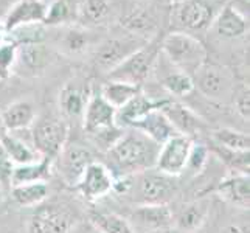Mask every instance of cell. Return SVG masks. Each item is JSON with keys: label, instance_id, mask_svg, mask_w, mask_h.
<instances>
[{"label": "cell", "instance_id": "obj_1", "mask_svg": "<svg viewBox=\"0 0 250 233\" xmlns=\"http://www.w3.org/2000/svg\"><path fill=\"white\" fill-rule=\"evenodd\" d=\"M160 146L137 129L123 132L110 146L109 157L112 165L123 172V176L145 172L156 167Z\"/></svg>", "mask_w": 250, "mask_h": 233}, {"label": "cell", "instance_id": "obj_2", "mask_svg": "<svg viewBox=\"0 0 250 233\" xmlns=\"http://www.w3.org/2000/svg\"><path fill=\"white\" fill-rule=\"evenodd\" d=\"M160 51L177 70L193 76L207 61V48L193 34L185 31H171L162 38Z\"/></svg>", "mask_w": 250, "mask_h": 233}, {"label": "cell", "instance_id": "obj_3", "mask_svg": "<svg viewBox=\"0 0 250 233\" xmlns=\"http://www.w3.org/2000/svg\"><path fill=\"white\" fill-rule=\"evenodd\" d=\"M115 117L117 109L112 107L100 93L92 95L89 98L83 114L84 132L95 137L97 143H100L107 151L125 132L123 127L117 125Z\"/></svg>", "mask_w": 250, "mask_h": 233}, {"label": "cell", "instance_id": "obj_4", "mask_svg": "<svg viewBox=\"0 0 250 233\" xmlns=\"http://www.w3.org/2000/svg\"><path fill=\"white\" fill-rule=\"evenodd\" d=\"M160 42H162V36L156 34L154 39L146 42L143 47H140L131 56L126 58L118 67L109 72L107 78L112 81L143 85V83L148 80L149 73L154 70V65L159 61Z\"/></svg>", "mask_w": 250, "mask_h": 233}, {"label": "cell", "instance_id": "obj_5", "mask_svg": "<svg viewBox=\"0 0 250 233\" xmlns=\"http://www.w3.org/2000/svg\"><path fill=\"white\" fill-rule=\"evenodd\" d=\"M31 143L41 157L56 159L59 152L64 149L68 139V125L65 120L45 115L36 118L31 126Z\"/></svg>", "mask_w": 250, "mask_h": 233}, {"label": "cell", "instance_id": "obj_6", "mask_svg": "<svg viewBox=\"0 0 250 233\" xmlns=\"http://www.w3.org/2000/svg\"><path fill=\"white\" fill-rule=\"evenodd\" d=\"M193 83L194 89L199 90L205 98H208L214 103H229L235 97V81L231 73L226 67L204 63L194 72Z\"/></svg>", "mask_w": 250, "mask_h": 233}, {"label": "cell", "instance_id": "obj_7", "mask_svg": "<svg viewBox=\"0 0 250 233\" xmlns=\"http://www.w3.org/2000/svg\"><path fill=\"white\" fill-rule=\"evenodd\" d=\"M174 6V19L180 28L202 31L211 27L214 17L224 5H216L214 0H180Z\"/></svg>", "mask_w": 250, "mask_h": 233}, {"label": "cell", "instance_id": "obj_8", "mask_svg": "<svg viewBox=\"0 0 250 233\" xmlns=\"http://www.w3.org/2000/svg\"><path fill=\"white\" fill-rule=\"evenodd\" d=\"M145 44H146L145 39L131 36V34H126L123 38L106 39L95 50L93 63L100 70L109 73Z\"/></svg>", "mask_w": 250, "mask_h": 233}, {"label": "cell", "instance_id": "obj_9", "mask_svg": "<svg viewBox=\"0 0 250 233\" xmlns=\"http://www.w3.org/2000/svg\"><path fill=\"white\" fill-rule=\"evenodd\" d=\"M193 146V140L185 135H174L163 145H160L156 159V168L162 174L176 177L182 174L187 167L188 154Z\"/></svg>", "mask_w": 250, "mask_h": 233}, {"label": "cell", "instance_id": "obj_10", "mask_svg": "<svg viewBox=\"0 0 250 233\" xmlns=\"http://www.w3.org/2000/svg\"><path fill=\"white\" fill-rule=\"evenodd\" d=\"M174 177L152 172L151 169L142 172L139 182V202L140 205H154V204H168L176 193Z\"/></svg>", "mask_w": 250, "mask_h": 233}, {"label": "cell", "instance_id": "obj_11", "mask_svg": "<svg viewBox=\"0 0 250 233\" xmlns=\"http://www.w3.org/2000/svg\"><path fill=\"white\" fill-rule=\"evenodd\" d=\"M75 219L67 210L55 205L42 207L28 219V233H70Z\"/></svg>", "mask_w": 250, "mask_h": 233}, {"label": "cell", "instance_id": "obj_12", "mask_svg": "<svg viewBox=\"0 0 250 233\" xmlns=\"http://www.w3.org/2000/svg\"><path fill=\"white\" fill-rule=\"evenodd\" d=\"M59 176L67 185L76 187L81 180L84 171L93 162L92 152L81 145L64 146V149L59 152Z\"/></svg>", "mask_w": 250, "mask_h": 233}, {"label": "cell", "instance_id": "obj_13", "mask_svg": "<svg viewBox=\"0 0 250 233\" xmlns=\"http://www.w3.org/2000/svg\"><path fill=\"white\" fill-rule=\"evenodd\" d=\"M114 180L115 179L107 167L93 160L84 171L76 188L87 201H97L114 190Z\"/></svg>", "mask_w": 250, "mask_h": 233}, {"label": "cell", "instance_id": "obj_14", "mask_svg": "<svg viewBox=\"0 0 250 233\" xmlns=\"http://www.w3.org/2000/svg\"><path fill=\"white\" fill-rule=\"evenodd\" d=\"M48 10L45 0H19L16 2L3 19V28L6 36L16 28L31 23H44Z\"/></svg>", "mask_w": 250, "mask_h": 233}, {"label": "cell", "instance_id": "obj_15", "mask_svg": "<svg viewBox=\"0 0 250 233\" xmlns=\"http://www.w3.org/2000/svg\"><path fill=\"white\" fill-rule=\"evenodd\" d=\"M216 193L221 199L238 209L249 210L250 205V177L243 172L226 176L218 184Z\"/></svg>", "mask_w": 250, "mask_h": 233}, {"label": "cell", "instance_id": "obj_16", "mask_svg": "<svg viewBox=\"0 0 250 233\" xmlns=\"http://www.w3.org/2000/svg\"><path fill=\"white\" fill-rule=\"evenodd\" d=\"M36 122V107L28 100L11 103L0 112V125L6 132L27 131Z\"/></svg>", "mask_w": 250, "mask_h": 233}, {"label": "cell", "instance_id": "obj_17", "mask_svg": "<svg viewBox=\"0 0 250 233\" xmlns=\"http://www.w3.org/2000/svg\"><path fill=\"white\" fill-rule=\"evenodd\" d=\"M131 127L140 131L142 134L148 137V139H151L154 143H157L159 146L163 145L167 140H169L171 137L177 135V131L172 127L169 120L165 117V114H163L160 109L146 114L145 117H142L139 120V122H135Z\"/></svg>", "mask_w": 250, "mask_h": 233}, {"label": "cell", "instance_id": "obj_18", "mask_svg": "<svg viewBox=\"0 0 250 233\" xmlns=\"http://www.w3.org/2000/svg\"><path fill=\"white\" fill-rule=\"evenodd\" d=\"M213 31L219 34L221 38L226 39H236L244 36L249 30V19L241 16L236 10H233L229 2L224 3V6L219 10V13L214 17L211 23Z\"/></svg>", "mask_w": 250, "mask_h": 233}, {"label": "cell", "instance_id": "obj_19", "mask_svg": "<svg viewBox=\"0 0 250 233\" xmlns=\"http://www.w3.org/2000/svg\"><path fill=\"white\" fill-rule=\"evenodd\" d=\"M160 110L169 120V123L177 131V134L191 139V135L201 131L202 120L191 109L185 107L184 105H179V103L169 100Z\"/></svg>", "mask_w": 250, "mask_h": 233}, {"label": "cell", "instance_id": "obj_20", "mask_svg": "<svg viewBox=\"0 0 250 233\" xmlns=\"http://www.w3.org/2000/svg\"><path fill=\"white\" fill-rule=\"evenodd\" d=\"M132 216L137 224L149 230H168L174 226V212L168 204L139 205Z\"/></svg>", "mask_w": 250, "mask_h": 233}, {"label": "cell", "instance_id": "obj_21", "mask_svg": "<svg viewBox=\"0 0 250 233\" xmlns=\"http://www.w3.org/2000/svg\"><path fill=\"white\" fill-rule=\"evenodd\" d=\"M169 100H152L151 97H146L142 92L127 103L126 106L117 110V125L122 126H132L135 122H139L142 117L149 114L152 110H159L167 105Z\"/></svg>", "mask_w": 250, "mask_h": 233}, {"label": "cell", "instance_id": "obj_22", "mask_svg": "<svg viewBox=\"0 0 250 233\" xmlns=\"http://www.w3.org/2000/svg\"><path fill=\"white\" fill-rule=\"evenodd\" d=\"M122 27L131 36L145 39L157 28V19L154 13L146 6H134L122 16Z\"/></svg>", "mask_w": 250, "mask_h": 233}, {"label": "cell", "instance_id": "obj_23", "mask_svg": "<svg viewBox=\"0 0 250 233\" xmlns=\"http://www.w3.org/2000/svg\"><path fill=\"white\" fill-rule=\"evenodd\" d=\"M50 51L42 44H23L17 45L14 68L22 70L21 73L36 75L48 65Z\"/></svg>", "mask_w": 250, "mask_h": 233}, {"label": "cell", "instance_id": "obj_24", "mask_svg": "<svg viewBox=\"0 0 250 233\" xmlns=\"http://www.w3.org/2000/svg\"><path fill=\"white\" fill-rule=\"evenodd\" d=\"M210 213V201L199 199L185 204L179 210L177 214H174V226L182 232H196L199 230Z\"/></svg>", "mask_w": 250, "mask_h": 233}, {"label": "cell", "instance_id": "obj_25", "mask_svg": "<svg viewBox=\"0 0 250 233\" xmlns=\"http://www.w3.org/2000/svg\"><path fill=\"white\" fill-rule=\"evenodd\" d=\"M0 145H2L3 151L10 157V160L14 163V167L19 165H28V163L38 162L42 157L38 154V151L33 148V145L22 140L13 132L3 131L0 135Z\"/></svg>", "mask_w": 250, "mask_h": 233}, {"label": "cell", "instance_id": "obj_26", "mask_svg": "<svg viewBox=\"0 0 250 233\" xmlns=\"http://www.w3.org/2000/svg\"><path fill=\"white\" fill-rule=\"evenodd\" d=\"M90 97H87V92L78 83L70 81L67 83L61 93H59V107L62 114L70 118L83 117L84 109L87 106V101Z\"/></svg>", "mask_w": 250, "mask_h": 233}, {"label": "cell", "instance_id": "obj_27", "mask_svg": "<svg viewBox=\"0 0 250 233\" xmlns=\"http://www.w3.org/2000/svg\"><path fill=\"white\" fill-rule=\"evenodd\" d=\"M51 162H53L51 159L42 157L41 160L28 163V165L14 167L13 176H11V187L22 185V184H31V182H45L50 177Z\"/></svg>", "mask_w": 250, "mask_h": 233}, {"label": "cell", "instance_id": "obj_28", "mask_svg": "<svg viewBox=\"0 0 250 233\" xmlns=\"http://www.w3.org/2000/svg\"><path fill=\"white\" fill-rule=\"evenodd\" d=\"M142 92V85L129 84V83H122V81H112L109 80L101 85L100 95L104 98L109 105L114 109H122L131 101L135 95Z\"/></svg>", "mask_w": 250, "mask_h": 233}, {"label": "cell", "instance_id": "obj_29", "mask_svg": "<svg viewBox=\"0 0 250 233\" xmlns=\"http://www.w3.org/2000/svg\"><path fill=\"white\" fill-rule=\"evenodd\" d=\"M48 185L45 182H31L11 187V197L21 207H38L48 197Z\"/></svg>", "mask_w": 250, "mask_h": 233}, {"label": "cell", "instance_id": "obj_30", "mask_svg": "<svg viewBox=\"0 0 250 233\" xmlns=\"http://www.w3.org/2000/svg\"><path fill=\"white\" fill-rule=\"evenodd\" d=\"M214 143L219 148L233 152H247L250 149V137L246 132L236 131L231 127H219L211 132Z\"/></svg>", "mask_w": 250, "mask_h": 233}, {"label": "cell", "instance_id": "obj_31", "mask_svg": "<svg viewBox=\"0 0 250 233\" xmlns=\"http://www.w3.org/2000/svg\"><path fill=\"white\" fill-rule=\"evenodd\" d=\"M89 222L98 233H135L131 222L117 213H92Z\"/></svg>", "mask_w": 250, "mask_h": 233}, {"label": "cell", "instance_id": "obj_32", "mask_svg": "<svg viewBox=\"0 0 250 233\" xmlns=\"http://www.w3.org/2000/svg\"><path fill=\"white\" fill-rule=\"evenodd\" d=\"M80 17L87 25H104L110 17V5L107 0H84Z\"/></svg>", "mask_w": 250, "mask_h": 233}, {"label": "cell", "instance_id": "obj_33", "mask_svg": "<svg viewBox=\"0 0 250 233\" xmlns=\"http://www.w3.org/2000/svg\"><path fill=\"white\" fill-rule=\"evenodd\" d=\"M90 45V34L78 27L65 28L62 38L59 39V47L70 55H78Z\"/></svg>", "mask_w": 250, "mask_h": 233}, {"label": "cell", "instance_id": "obj_34", "mask_svg": "<svg viewBox=\"0 0 250 233\" xmlns=\"http://www.w3.org/2000/svg\"><path fill=\"white\" fill-rule=\"evenodd\" d=\"M162 85L169 95H174V97H187L194 90L193 78L180 70L168 73L162 80Z\"/></svg>", "mask_w": 250, "mask_h": 233}, {"label": "cell", "instance_id": "obj_35", "mask_svg": "<svg viewBox=\"0 0 250 233\" xmlns=\"http://www.w3.org/2000/svg\"><path fill=\"white\" fill-rule=\"evenodd\" d=\"M73 17L75 14L72 10V3L68 2V0H55V2L48 6L44 25L56 27V25L68 22L70 19H73Z\"/></svg>", "mask_w": 250, "mask_h": 233}, {"label": "cell", "instance_id": "obj_36", "mask_svg": "<svg viewBox=\"0 0 250 233\" xmlns=\"http://www.w3.org/2000/svg\"><path fill=\"white\" fill-rule=\"evenodd\" d=\"M208 155L210 151L207 146L199 145V143H193L191 149H189L188 154V160H187V167L185 171H191L193 174H199L201 171H204V168L208 163Z\"/></svg>", "mask_w": 250, "mask_h": 233}, {"label": "cell", "instance_id": "obj_37", "mask_svg": "<svg viewBox=\"0 0 250 233\" xmlns=\"http://www.w3.org/2000/svg\"><path fill=\"white\" fill-rule=\"evenodd\" d=\"M17 45L10 39L0 44V78H6L16 64Z\"/></svg>", "mask_w": 250, "mask_h": 233}, {"label": "cell", "instance_id": "obj_38", "mask_svg": "<svg viewBox=\"0 0 250 233\" xmlns=\"http://www.w3.org/2000/svg\"><path fill=\"white\" fill-rule=\"evenodd\" d=\"M14 163L10 160V157L3 151L2 145H0V185L3 188L11 187V176H13Z\"/></svg>", "mask_w": 250, "mask_h": 233}, {"label": "cell", "instance_id": "obj_39", "mask_svg": "<svg viewBox=\"0 0 250 233\" xmlns=\"http://www.w3.org/2000/svg\"><path fill=\"white\" fill-rule=\"evenodd\" d=\"M233 105L236 107L238 114L249 122V117H250V110H249V87H244L239 93L235 95V97H233Z\"/></svg>", "mask_w": 250, "mask_h": 233}, {"label": "cell", "instance_id": "obj_40", "mask_svg": "<svg viewBox=\"0 0 250 233\" xmlns=\"http://www.w3.org/2000/svg\"><path fill=\"white\" fill-rule=\"evenodd\" d=\"M227 2L233 6V10H236L241 16H244L246 19H249V0H227Z\"/></svg>", "mask_w": 250, "mask_h": 233}, {"label": "cell", "instance_id": "obj_41", "mask_svg": "<svg viewBox=\"0 0 250 233\" xmlns=\"http://www.w3.org/2000/svg\"><path fill=\"white\" fill-rule=\"evenodd\" d=\"M222 233H249V222L246 224H230L226 229L222 230Z\"/></svg>", "mask_w": 250, "mask_h": 233}, {"label": "cell", "instance_id": "obj_42", "mask_svg": "<svg viewBox=\"0 0 250 233\" xmlns=\"http://www.w3.org/2000/svg\"><path fill=\"white\" fill-rule=\"evenodd\" d=\"M6 41V33H5V28H3V23L0 22V44H3Z\"/></svg>", "mask_w": 250, "mask_h": 233}, {"label": "cell", "instance_id": "obj_43", "mask_svg": "<svg viewBox=\"0 0 250 233\" xmlns=\"http://www.w3.org/2000/svg\"><path fill=\"white\" fill-rule=\"evenodd\" d=\"M84 233H98V232H97V230H95V229H93V227L90 226V229H89V230H85Z\"/></svg>", "mask_w": 250, "mask_h": 233}, {"label": "cell", "instance_id": "obj_44", "mask_svg": "<svg viewBox=\"0 0 250 233\" xmlns=\"http://www.w3.org/2000/svg\"><path fill=\"white\" fill-rule=\"evenodd\" d=\"M167 2H168V3H171V5H176V3H179V2H180V0H167Z\"/></svg>", "mask_w": 250, "mask_h": 233}, {"label": "cell", "instance_id": "obj_45", "mask_svg": "<svg viewBox=\"0 0 250 233\" xmlns=\"http://www.w3.org/2000/svg\"><path fill=\"white\" fill-rule=\"evenodd\" d=\"M2 197H3V187L0 185V199H2Z\"/></svg>", "mask_w": 250, "mask_h": 233}, {"label": "cell", "instance_id": "obj_46", "mask_svg": "<svg viewBox=\"0 0 250 233\" xmlns=\"http://www.w3.org/2000/svg\"><path fill=\"white\" fill-rule=\"evenodd\" d=\"M3 131H5V129L2 127V125H0V135H2V132H3Z\"/></svg>", "mask_w": 250, "mask_h": 233}]
</instances>
